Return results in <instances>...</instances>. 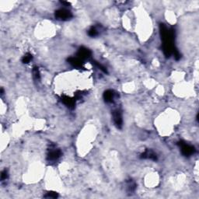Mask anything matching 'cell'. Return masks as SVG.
Instances as JSON below:
<instances>
[{"label":"cell","instance_id":"obj_6","mask_svg":"<svg viewBox=\"0 0 199 199\" xmlns=\"http://www.w3.org/2000/svg\"><path fill=\"white\" fill-rule=\"evenodd\" d=\"M62 101L63 102V104L65 105H66L68 108H74L75 107V104H76V101H75L74 99L72 98L69 97V96H63L62 98Z\"/></svg>","mask_w":199,"mask_h":199},{"label":"cell","instance_id":"obj_1","mask_svg":"<svg viewBox=\"0 0 199 199\" xmlns=\"http://www.w3.org/2000/svg\"><path fill=\"white\" fill-rule=\"evenodd\" d=\"M56 18L60 20H68L72 17L71 11L67 9H59L54 13Z\"/></svg>","mask_w":199,"mask_h":199},{"label":"cell","instance_id":"obj_7","mask_svg":"<svg viewBox=\"0 0 199 199\" xmlns=\"http://www.w3.org/2000/svg\"><path fill=\"white\" fill-rule=\"evenodd\" d=\"M115 93L113 90H107L104 92V99L107 103H111L113 102V99H114Z\"/></svg>","mask_w":199,"mask_h":199},{"label":"cell","instance_id":"obj_9","mask_svg":"<svg viewBox=\"0 0 199 199\" xmlns=\"http://www.w3.org/2000/svg\"><path fill=\"white\" fill-rule=\"evenodd\" d=\"M68 62H69V64H71V65L74 67H82V63H83L82 59L79 58L78 57L69 58L68 59Z\"/></svg>","mask_w":199,"mask_h":199},{"label":"cell","instance_id":"obj_10","mask_svg":"<svg viewBox=\"0 0 199 199\" xmlns=\"http://www.w3.org/2000/svg\"><path fill=\"white\" fill-rule=\"evenodd\" d=\"M32 58H33L32 54H30V53H27V54H26L23 58H22V62L25 64L29 63V62L32 60Z\"/></svg>","mask_w":199,"mask_h":199},{"label":"cell","instance_id":"obj_5","mask_svg":"<svg viewBox=\"0 0 199 199\" xmlns=\"http://www.w3.org/2000/svg\"><path fill=\"white\" fill-rule=\"evenodd\" d=\"M77 55L78 58L82 59V60H83V59H87L89 58H90V56H91V51L86 48H81L79 50V51H78Z\"/></svg>","mask_w":199,"mask_h":199},{"label":"cell","instance_id":"obj_13","mask_svg":"<svg viewBox=\"0 0 199 199\" xmlns=\"http://www.w3.org/2000/svg\"><path fill=\"white\" fill-rule=\"evenodd\" d=\"M58 194L56 192H54V191H49V192L47 193L46 195L44 196V197H47V198H56L58 197Z\"/></svg>","mask_w":199,"mask_h":199},{"label":"cell","instance_id":"obj_15","mask_svg":"<svg viewBox=\"0 0 199 199\" xmlns=\"http://www.w3.org/2000/svg\"><path fill=\"white\" fill-rule=\"evenodd\" d=\"M7 172H6V170H3L2 172L1 173V180H6V178H7Z\"/></svg>","mask_w":199,"mask_h":199},{"label":"cell","instance_id":"obj_8","mask_svg":"<svg viewBox=\"0 0 199 199\" xmlns=\"http://www.w3.org/2000/svg\"><path fill=\"white\" fill-rule=\"evenodd\" d=\"M141 158L142 159H148V160H157V156H156V154L154 152L151 150H146L143 152L142 154L141 155Z\"/></svg>","mask_w":199,"mask_h":199},{"label":"cell","instance_id":"obj_12","mask_svg":"<svg viewBox=\"0 0 199 199\" xmlns=\"http://www.w3.org/2000/svg\"><path fill=\"white\" fill-rule=\"evenodd\" d=\"M33 76L36 79H40V75L37 67H34V68H33Z\"/></svg>","mask_w":199,"mask_h":199},{"label":"cell","instance_id":"obj_11","mask_svg":"<svg viewBox=\"0 0 199 199\" xmlns=\"http://www.w3.org/2000/svg\"><path fill=\"white\" fill-rule=\"evenodd\" d=\"M88 35L92 37H96V36L98 35V30L95 27H91L88 30Z\"/></svg>","mask_w":199,"mask_h":199},{"label":"cell","instance_id":"obj_2","mask_svg":"<svg viewBox=\"0 0 199 199\" xmlns=\"http://www.w3.org/2000/svg\"><path fill=\"white\" fill-rule=\"evenodd\" d=\"M179 145H180V149H181L182 154H183V155H185V156H189V155H191L192 154H194V151H195V149H194V148L192 146L187 144V143L182 142L181 141V142L179 143Z\"/></svg>","mask_w":199,"mask_h":199},{"label":"cell","instance_id":"obj_14","mask_svg":"<svg viewBox=\"0 0 199 199\" xmlns=\"http://www.w3.org/2000/svg\"><path fill=\"white\" fill-rule=\"evenodd\" d=\"M95 65H96V66L97 67V68H99V69H100L101 71H103L104 72H107V69H106L105 67L103 66L102 65L99 64L98 62H95Z\"/></svg>","mask_w":199,"mask_h":199},{"label":"cell","instance_id":"obj_4","mask_svg":"<svg viewBox=\"0 0 199 199\" xmlns=\"http://www.w3.org/2000/svg\"><path fill=\"white\" fill-rule=\"evenodd\" d=\"M61 155H62V152L59 149H51L48 155V160L49 161H55L61 156Z\"/></svg>","mask_w":199,"mask_h":199},{"label":"cell","instance_id":"obj_3","mask_svg":"<svg viewBox=\"0 0 199 199\" xmlns=\"http://www.w3.org/2000/svg\"><path fill=\"white\" fill-rule=\"evenodd\" d=\"M113 123H114V124L117 126L118 128H121L123 124V119H122V114H121L120 110H117L113 112Z\"/></svg>","mask_w":199,"mask_h":199}]
</instances>
